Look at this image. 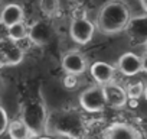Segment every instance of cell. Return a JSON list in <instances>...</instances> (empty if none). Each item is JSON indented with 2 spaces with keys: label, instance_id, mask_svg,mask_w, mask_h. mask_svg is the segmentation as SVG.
I'll return each mask as SVG.
<instances>
[{
  "label": "cell",
  "instance_id": "6da1fadb",
  "mask_svg": "<svg viewBox=\"0 0 147 139\" xmlns=\"http://www.w3.org/2000/svg\"><path fill=\"white\" fill-rule=\"evenodd\" d=\"M46 127L56 135L66 136L69 139H87L88 127L82 116L74 110L53 112L48 116Z\"/></svg>",
  "mask_w": 147,
  "mask_h": 139
},
{
  "label": "cell",
  "instance_id": "7a4b0ae2",
  "mask_svg": "<svg viewBox=\"0 0 147 139\" xmlns=\"http://www.w3.org/2000/svg\"><path fill=\"white\" fill-rule=\"evenodd\" d=\"M130 18V9L124 2L110 0L98 12L97 26L100 32L105 35H114L125 29Z\"/></svg>",
  "mask_w": 147,
  "mask_h": 139
},
{
  "label": "cell",
  "instance_id": "3957f363",
  "mask_svg": "<svg viewBox=\"0 0 147 139\" xmlns=\"http://www.w3.org/2000/svg\"><path fill=\"white\" fill-rule=\"evenodd\" d=\"M20 119L29 127L32 136H39L46 129L48 113L45 104L40 100H30L23 106Z\"/></svg>",
  "mask_w": 147,
  "mask_h": 139
},
{
  "label": "cell",
  "instance_id": "277c9868",
  "mask_svg": "<svg viewBox=\"0 0 147 139\" xmlns=\"http://www.w3.org/2000/svg\"><path fill=\"white\" fill-rule=\"evenodd\" d=\"M80 104L81 107L88 113H100L105 109V97L101 86H91L85 89L80 96Z\"/></svg>",
  "mask_w": 147,
  "mask_h": 139
},
{
  "label": "cell",
  "instance_id": "5b68a950",
  "mask_svg": "<svg viewBox=\"0 0 147 139\" xmlns=\"http://www.w3.org/2000/svg\"><path fill=\"white\" fill-rule=\"evenodd\" d=\"M95 25L88 18H72L69 25V35L78 45L88 44L94 36Z\"/></svg>",
  "mask_w": 147,
  "mask_h": 139
},
{
  "label": "cell",
  "instance_id": "8992f818",
  "mask_svg": "<svg viewBox=\"0 0 147 139\" xmlns=\"http://www.w3.org/2000/svg\"><path fill=\"white\" fill-rule=\"evenodd\" d=\"M124 31L133 45H144L147 41V15L130 18Z\"/></svg>",
  "mask_w": 147,
  "mask_h": 139
},
{
  "label": "cell",
  "instance_id": "52a82bcc",
  "mask_svg": "<svg viewBox=\"0 0 147 139\" xmlns=\"http://www.w3.org/2000/svg\"><path fill=\"white\" fill-rule=\"evenodd\" d=\"M53 36V29L46 20H36L35 23L28 28V39L32 42V45L43 46L51 42Z\"/></svg>",
  "mask_w": 147,
  "mask_h": 139
},
{
  "label": "cell",
  "instance_id": "ba28073f",
  "mask_svg": "<svg viewBox=\"0 0 147 139\" xmlns=\"http://www.w3.org/2000/svg\"><path fill=\"white\" fill-rule=\"evenodd\" d=\"M62 70L65 74L81 76L87 70V58L80 51H69L62 57Z\"/></svg>",
  "mask_w": 147,
  "mask_h": 139
},
{
  "label": "cell",
  "instance_id": "9c48e42d",
  "mask_svg": "<svg viewBox=\"0 0 147 139\" xmlns=\"http://www.w3.org/2000/svg\"><path fill=\"white\" fill-rule=\"evenodd\" d=\"M101 87H102V91H104V97H105L107 106L114 107V109H121V107H124L128 103L125 90L120 84L111 81V83L104 84Z\"/></svg>",
  "mask_w": 147,
  "mask_h": 139
},
{
  "label": "cell",
  "instance_id": "30bf717a",
  "mask_svg": "<svg viewBox=\"0 0 147 139\" xmlns=\"http://www.w3.org/2000/svg\"><path fill=\"white\" fill-rule=\"evenodd\" d=\"M0 54L5 58L7 67L9 65H18L25 58V51L19 46L18 42H15L9 38L0 39Z\"/></svg>",
  "mask_w": 147,
  "mask_h": 139
},
{
  "label": "cell",
  "instance_id": "8fae6325",
  "mask_svg": "<svg viewBox=\"0 0 147 139\" xmlns=\"http://www.w3.org/2000/svg\"><path fill=\"white\" fill-rule=\"evenodd\" d=\"M104 139H143L141 133L128 123H114L108 126L104 133Z\"/></svg>",
  "mask_w": 147,
  "mask_h": 139
},
{
  "label": "cell",
  "instance_id": "7c38bea8",
  "mask_svg": "<svg viewBox=\"0 0 147 139\" xmlns=\"http://www.w3.org/2000/svg\"><path fill=\"white\" fill-rule=\"evenodd\" d=\"M117 70L125 77H133L141 71V57L134 52L123 54L117 61Z\"/></svg>",
  "mask_w": 147,
  "mask_h": 139
},
{
  "label": "cell",
  "instance_id": "4fadbf2b",
  "mask_svg": "<svg viewBox=\"0 0 147 139\" xmlns=\"http://www.w3.org/2000/svg\"><path fill=\"white\" fill-rule=\"evenodd\" d=\"M90 73L91 77L97 81L98 86H104L113 81L114 76H115V68L104 61H95L91 67H90Z\"/></svg>",
  "mask_w": 147,
  "mask_h": 139
},
{
  "label": "cell",
  "instance_id": "5bb4252c",
  "mask_svg": "<svg viewBox=\"0 0 147 139\" xmlns=\"http://www.w3.org/2000/svg\"><path fill=\"white\" fill-rule=\"evenodd\" d=\"M23 18H25L23 7L16 5V3L6 5L2 9V12H0V22H2L6 28H9V26H12L15 23L23 22Z\"/></svg>",
  "mask_w": 147,
  "mask_h": 139
},
{
  "label": "cell",
  "instance_id": "9a60e30c",
  "mask_svg": "<svg viewBox=\"0 0 147 139\" xmlns=\"http://www.w3.org/2000/svg\"><path fill=\"white\" fill-rule=\"evenodd\" d=\"M7 133H9L10 139H32L33 138L29 127L25 125V122L22 119H15V120L9 122Z\"/></svg>",
  "mask_w": 147,
  "mask_h": 139
},
{
  "label": "cell",
  "instance_id": "2e32d148",
  "mask_svg": "<svg viewBox=\"0 0 147 139\" xmlns=\"http://www.w3.org/2000/svg\"><path fill=\"white\" fill-rule=\"evenodd\" d=\"M7 38L15 41V42H20V41L26 39L28 38V26L25 25V22H19V23L9 26L7 28Z\"/></svg>",
  "mask_w": 147,
  "mask_h": 139
},
{
  "label": "cell",
  "instance_id": "e0dca14e",
  "mask_svg": "<svg viewBox=\"0 0 147 139\" xmlns=\"http://www.w3.org/2000/svg\"><path fill=\"white\" fill-rule=\"evenodd\" d=\"M59 0H39V9L46 18H53L59 12Z\"/></svg>",
  "mask_w": 147,
  "mask_h": 139
},
{
  "label": "cell",
  "instance_id": "ac0fdd59",
  "mask_svg": "<svg viewBox=\"0 0 147 139\" xmlns=\"http://www.w3.org/2000/svg\"><path fill=\"white\" fill-rule=\"evenodd\" d=\"M124 90H125V94H127L128 100H138L143 96V93H144V84L141 81L128 83Z\"/></svg>",
  "mask_w": 147,
  "mask_h": 139
},
{
  "label": "cell",
  "instance_id": "d6986e66",
  "mask_svg": "<svg viewBox=\"0 0 147 139\" xmlns=\"http://www.w3.org/2000/svg\"><path fill=\"white\" fill-rule=\"evenodd\" d=\"M7 126H9V116L7 112L5 110V107L0 104V136L5 132H7Z\"/></svg>",
  "mask_w": 147,
  "mask_h": 139
},
{
  "label": "cell",
  "instance_id": "ffe728a7",
  "mask_svg": "<svg viewBox=\"0 0 147 139\" xmlns=\"http://www.w3.org/2000/svg\"><path fill=\"white\" fill-rule=\"evenodd\" d=\"M63 86L68 89V90H74V89H77L80 81H78V76H72V74H65L63 80H62Z\"/></svg>",
  "mask_w": 147,
  "mask_h": 139
},
{
  "label": "cell",
  "instance_id": "44dd1931",
  "mask_svg": "<svg viewBox=\"0 0 147 139\" xmlns=\"http://www.w3.org/2000/svg\"><path fill=\"white\" fill-rule=\"evenodd\" d=\"M7 38V28L0 22V39H5Z\"/></svg>",
  "mask_w": 147,
  "mask_h": 139
},
{
  "label": "cell",
  "instance_id": "7402d4cb",
  "mask_svg": "<svg viewBox=\"0 0 147 139\" xmlns=\"http://www.w3.org/2000/svg\"><path fill=\"white\" fill-rule=\"evenodd\" d=\"M141 71H144L147 74V54H144L141 57Z\"/></svg>",
  "mask_w": 147,
  "mask_h": 139
},
{
  "label": "cell",
  "instance_id": "603a6c76",
  "mask_svg": "<svg viewBox=\"0 0 147 139\" xmlns=\"http://www.w3.org/2000/svg\"><path fill=\"white\" fill-rule=\"evenodd\" d=\"M3 67H7V64H6V61H5V58L2 57V54H0V70H2Z\"/></svg>",
  "mask_w": 147,
  "mask_h": 139
},
{
  "label": "cell",
  "instance_id": "cb8c5ba5",
  "mask_svg": "<svg viewBox=\"0 0 147 139\" xmlns=\"http://www.w3.org/2000/svg\"><path fill=\"white\" fill-rule=\"evenodd\" d=\"M3 90H5V83H3V80H2V78H0V96H2Z\"/></svg>",
  "mask_w": 147,
  "mask_h": 139
},
{
  "label": "cell",
  "instance_id": "d4e9b609",
  "mask_svg": "<svg viewBox=\"0 0 147 139\" xmlns=\"http://www.w3.org/2000/svg\"><path fill=\"white\" fill-rule=\"evenodd\" d=\"M140 2H141V6H143V9L147 12V0H140Z\"/></svg>",
  "mask_w": 147,
  "mask_h": 139
},
{
  "label": "cell",
  "instance_id": "484cf974",
  "mask_svg": "<svg viewBox=\"0 0 147 139\" xmlns=\"http://www.w3.org/2000/svg\"><path fill=\"white\" fill-rule=\"evenodd\" d=\"M143 96L146 97V100H147V84L144 86V93H143Z\"/></svg>",
  "mask_w": 147,
  "mask_h": 139
},
{
  "label": "cell",
  "instance_id": "4316f807",
  "mask_svg": "<svg viewBox=\"0 0 147 139\" xmlns=\"http://www.w3.org/2000/svg\"><path fill=\"white\" fill-rule=\"evenodd\" d=\"M36 139H52V138H48V136H36Z\"/></svg>",
  "mask_w": 147,
  "mask_h": 139
},
{
  "label": "cell",
  "instance_id": "83f0119b",
  "mask_svg": "<svg viewBox=\"0 0 147 139\" xmlns=\"http://www.w3.org/2000/svg\"><path fill=\"white\" fill-rule=\"evenodd\" d=\"M143 46H144V54H147V41H146V44Z\"/></svg>",
  "mask_w": 147,
  "mask_h": 139
},
{
  "label": "cell",
  "instance_id": "f1b7e54d",
  "mask_svg": "<svg viewBox=\"0 0 147 139\" xmlns=\"http://www.w3.org/2000/svg\"><path fill=\"white\" fill-rule=\"evenodd\" d=\"M0 2H2V0H0Z\"/></svg>",
  "mask_w": 147,
  "mask_h": 139
},
{
  "label": "cell",
  "instance_id": "f546056e",
  "mask_svg": "<svg viewBox=\"0 0 147 139\" xmlns=\"http://www.w3.org/2000/svg\"><path fill=\"white\" fill-rule=\"evenodd\" d=\"M146 139H147V138H146Z\"/></svg>",
  "mask_w": 147,
  "mask_h": 139
}]
</instances>
